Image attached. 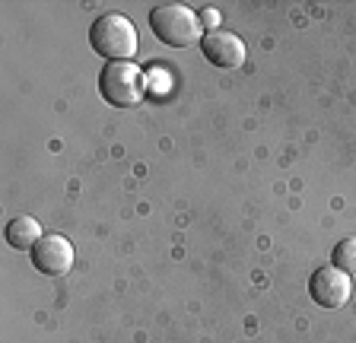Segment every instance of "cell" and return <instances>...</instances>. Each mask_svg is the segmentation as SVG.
Segmentation results:
<instances>
[{
  "label": "cell",
  "instance_id": "obj_1",
  "mask_svg": "<svg viewBox=\"0 0 356 343\" xmlns=\"http://www.w3.org/2000/svg\"><path fill=\"white\" fill-rule=\"evenodd\" d=\"M89 45L99 58L131 60L137 54V29L124 13H102L89 29Z\"/></svg>",
  "mask_w": 356,
  "mask_h": 343
},
{
  "label": "cell",
  "instance_id": "obj_2",
  "mask_svg": "<svg viewBox=\"0 0 356 343\" xmlns=\"http://www.w3.org/2000/svg\"><path fill=\"white\" fill-rule=\"evenodd\" d=\"M99 92L115 108H134V105H140L143 96H147L143 70L134 60H111V64L102 67V74H99Z\"/></svg>",
  "mask_w": 356,
  "mask_h": 343
},
{
  "label": "cell",
  "instance_id": "obj_3",
  "mask_svg": "<svg viewBox=\"0 0 356 343\" xmlns=\"http://www.w3.org/2000/svg\"><path fill=\"white\" fill-rule=\"evenodd\" d=\"M149 29L153 35L169 48H185L200 35V19L181 3H159L149 13Z\"/></svg>",
  "mask_w": 356,
  "mask_h": 343
},
{
  "label": "cell",
  "instance_id": "obj_4",
  "mask_svg": "<svg viewBox=\"0 0 356 343\" xmlns=\"http://www.w3.org/2000/svg\"><path fill=\"white\" fill-rule=\"evenodd\" d=\"M200 51L204 58L220 70H236L245 64V42L236 32H222V29H210L207 35L200 38Z\"/></svg>",
  "mask_w": 356,
  "mask_h": 343
},
{
  "label": "cell",
  "instance_id": "obj_5",
  "mask_svg": "<svg viewBox=\"0 0 356 343\" xmlns=\"http://www.w3.org/2000/svg\"><path fill=\"white\" fill-rule=\"evenodd\" d=\"M32 264L38 274L44 276H60L74 267V245L64 235H44L35 248H32Z\"/></svg>",
  "mask_w": 356,
  "mask_h": 343
},
{
  "label": "cell",
  "instance_id": "obj_6",
  "mask_svg": "<svg viewBox=\"0 0 356 343\" xmlns=\"http://www.w3.org/2000/svg\"><path fill=\"white\" fill-rule=\"evenodd\" d=\"M309 292L321 308H341L350 299V276L337 267H318L309 280Z\"/></svg>",
  "mask_w": 356,
  "mask_h": 343
},
{
  "label": "cell",
  "instance_id": "obj_7",
  "mask_svg": "<svg viewBox=\"0 0 356 343\" xmlns=\"http://www.w3.org/2000/svg\"><path fill=\"white\" fill-rule=\"evenodd\" d=\"M3 239H7V245L16 248V251H32L44 235H42V226L32 217H13L7 223V229H3Z\"/></svg>",
  "mask_w": 356,
  "mask_h": 343
},
{
  "label": "cell",
  "instance_id": "obj_8",
  "mask_svg": "<svg viewBox=\"0 0 356 343\" xmlns=\"http://www.w3.org/2000/svg\"><path fill=\"white\" fill-rule=\"evenodd\" d=\"M331 267L343 270L347 276H356V239H343L331 251Z\"/></svg>",
  "mask_w": 356,
  "mask_h": 343
},
{
  "label": "cell",
  "instance_id": "obj_9",
  "mask_svg": "<svg viewBox=\"0 0 356 343\" xmlns=\"http://www.w3.org/2000/svg\"><path fill=\"white\" fill-rule=\"evenodd\" d=\"M216 19H220V16H216V10H204V23H207V26H216Z\"/></svg>",
  "mask_w": 356,
  "mask_h": 343
}]
</instances>
